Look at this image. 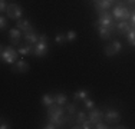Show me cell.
Masks as SVG:
<instances>
[{
    "label": "cell",
    "instance_id": "f546056e",
    "mask_svg": "<svg viewBox=\"0 0 135 129\" xmlns=\"http://www.w3.org/2000/svg\"><path fill=\"white\" fill-rule=\"evenodd\" d=\"M0 27H2V29L6 27V17H3V16L0 17Z\"/></svg>",
    "mask_w": 135,
    "mask_h": 129
},
{
    "label": "cell",
    "instance_id": "8992f818",
    "mask_svg": "<svg viewBox=\"0 0 135 129\" xmlns=\"http://www.w3.org/2000/svg\"><path fill=\"white\" fill-rule=\"evenodd\" d=\"M102 118H105V115L102 113L101 109H94V111L89 112V121H91L94 125H96L98 122H101Z\"/></svg>",
    "mask_w": 135,
    "mask_h": 129
},
{
    "label": "cell",
    "instance_id": "5bb4252c",
    "mask_svg": "<svg viewBox=\"0 0 135 129\" xmlns=\"http://www.w3.org/2000/svg\"><path fill=\"white\" fill-rule=\"evenodd\" d=\"M42 103L43 105H46V106H50V105H53V103H56V96L55 95H45L43 98H42Z\"/></svg>",
    "mask_w": 135,
    "mask_h": 129
},
{
    "label": "cell",
    "instance_id": "277c9868",
    "mask_svg": "<svg viewBox=\"0 0 135 129\" xmlns=\"http://www.w3.org/2000/svg\"><path fill=\"white\" fill-rule=\"evenodd\" d=\"M6 13L9 14V17H10V19L19 20V19H20V16H22V13H23V10H22V7L19 4L12 3V4L7 6V10H6Z\"/></svg>",
    "mask_w": 135,
    "mask_h": 129
},
{
    "label": "cell",
    "instance_id": "8fae6325",
    "mask_svg": "<svg viewBox=\"0 0 135 129\" xmlns=\"http://www.w3.org/2000/svg\"><path fill=\"white\" fill-rule=\"evenodd\" d=\"M98 33H99V36H101V39H109V37H111L112 30L108 27V26L98 24Z\"/></svg>",
    "mask_w": 135,
    "mask_h": 129
},
{
    "label": "cell",
    "instance_id": "1f68e13d",
    "mask_svg": "<svg viewBox=\"0 0 135 129\" xmlns=\"http://www.w3.org/2000/svg\"><path fill=\"white\" fill-rule=\"evenodd\" d=\"M6 128H10V126H9L7 123H4V122H3V123H2V129H6Z\"/></svg>",
    "mask_w": 135,
    "mask_h": 129
},
{
    "label": "cell",
    "instance_id": "d6a6232c",
    "mask_svg": "<svg viewBox=\"0 0 135 129\" xmlns=\"http://www.w3.org/2000/svg\"><path fill=\"white\" fill-rule=\"evenodd\" d=\"M108 2H111V3H114V2H117V0H108Z\"/></svg>",
    "mask_w": 135,
    "mask_h": 129
},
{
    "label": "cell",
    "instance_id": "cb8c5ba5",
    "mask_svg": "<svg viewBox=\"0 0 135 129\" xmlns=\"http://www.w3.org/2000/svg\"><path fill=\"white\" fill-rule=\"evenodd\" d=\"M66 37H68V40H70V42H72V40H75V39H76V32L69 30V32L66 33Z\"/></svg>",
    "mask_w": 135,
    "mask_h": 129
},
{
    "label": "cell",
    "instance_id": "4fadbf2b",
    "mask_svg": "<svg viewBox=\"0 0 135 129\" xmlns=\"http://www.w3.org/2000/svg\"><path fill=\"white\" fill-rule=\"evenodd\" d=\"M117 30L119 32V33H128V32L131 30V24L128 23L127 20H119L117 23Z\"/></svg>",
    "mask_w": 135,
    "mask_h": 129
},
{
    "label": "cell",
    "instance_id": "f1b7e54d",
    "mask_svg": "<svg viewBox=\"0 0 135 129\" xmlns=\"http://www.w3.org/2000/svg\"><path fill=\"white\" fill-rule=\"evenodd\" d=\"M95 128H96V129H107L108 126H107L105 123H102V122H98V123L95 125Z\"/></svg>",
    "mask_w": 135,
    "mask_h": 129
},
{
    "label": "cell",
    "instance_id": "836d02e7",
    "mask_svg": "<svg viewBox=\"0 0 135 129\" xmlns=\"http://www.w3.org/2000/svg\"><path fill=\"white\" fill-rule=\"evenodd\" d=\"M134 4H135V0H134Z\"/></svg>",
    "mask_w": 135,
    "mask_h": 129
},
{
    "label": "cell",
    "instance_id": "3957f363",
    "mask_svg": "<svg viewBox=\"0 0 135 129\" xmlns=\"http://www.w3.org/2000/svg\"><path fill=\"white\" fill-rule=\"evenodd\" d=\"M17 59V52H16L13 47H6V49H2V60L6 63H13Z\"/></svg>",
    "mask_w": 135,
    "mask_h": 129
},
{
    "label": "cell",
    "instance_id": "2e32d148",
    "mask_svg": "<svg viewBox=\"0 0 135 129\" xmlns=\"http://www.w3.org/2000/svg\"><path fill=\"white\" fill-rule=\"evenodd\" d=\"M73 98H75V101H79V99H83L85 101L86 98H88V92H86L85 89H82V90H78V92L73 95Z\"/></svg>",
    "mask_w": 135,
    "mask_h": 129
},
{
    "label": "cell",
    "instance_id": "5b68a950",
    "mask_svg": "<svg viewBox=\"0 0 135 129\" xmlns=\"http://www.w3.org/2000/svg\"><path fill=\"white\" fill-rule=\"evenodd\" d=\"M33 54L35 56H37V57H43V56H46V53H47V44H46V42L45 40H39L36 44L33 46Z\"/></svg>",
    "mask_w": 135,
    "mask_h": 129
},
{
    "label": "cell",
    "instance_id": "484cf974",
    "mask_svg": "<svg viewBox=\"0 0 135 129\" xmlns=\"http://www.w3.org/2000/svg\"><path fill=\"white\" fill-rule=\"evenodd\" d=\"M92 125H94V123H92L91 121H85V122L82 123V126H81V128H83V129H91V128H94Z\"/></svg>",
    "mask_w": 135,
    "mask_h": 129
},
{
    "label": "cell",
    "instance_id": "52a82bcc",
    "mask_svg": "<svg viewBox=\"0 0 135 129\" xmlns=\"http://www.w3.org/2000/svg\"><path fill=\"white\" fill-rule=\"evenodd\" d=\"M105 119H107L108 123H118L121 119V115L118 113L117 111H112V109H109V111L105 113Z\"/></svg>",
    "mask_w": 135,
    "mask_h": 129
},
{
    "label": "cell",
    "instance_id": "4dcf8cb0",
    "mask_svg": "<svg viewBox=\"0 0 135 129\" xmlns=\"http://www.w3.org/2000/svg\"><path fill=\"white\" fill-rule=\"evenodd\" d=\"M131 20H132V26H135V9L131 10Z\"/></svg>",
    "mask_w": 135,
    "mask_h": 129
},
{
    "label": "cell",
    "instance_id": "9a60e30c",
    "mask_svg": "<svg viewBox=\"0 0 135 129\" xmlns=\"http://www.w3.org/2000/svg\"><path fill=\"white\" fill-rule=\"evenodd\" d=\"M127 37H128V42H129L132 46H135V26H131V30L128 32Z\"/></svg>",
    "mask_w": 135,
    "mask_h": 129
},
{
    "label": "cell",
    "instance_id": "44dd1931",
    "mask_svg": "<svg viewBox=\"0 0 135 129\" xmlns=\"http://www.w3.org/2000/svg\"><path fill=\"white\" fill-rule=\"evenodd\" d=\"M85 121H86V115L83 113V112H79L78 116H76V122H78V125H82Z\"/></svg>",
    "mask_w": 135,
    "mask_h": 129
},
{
    "label": "cell",
    "instance_id": "ac0fdd59",
    "mask_svg": "<svg viewBox=\"0 0 135 129\" xmlns=\"http://www.w3.org/2000/svg\"><path fill=\"white\" fill-rule=\"evenodd\" d=\"M16 69L19 70V72H27V69H29V63L27 62H25V60H20V62L17 63V67Z\"/></svg>",
    "mask_w": 135,
    "mask_h": 129
},
{
    "label": "cell",
    "instance_id": "d4e9b609",
    "mask_svg": "<svg viewBox=\"0 0 135 129\" xmlns=\"http://www.w3.org/2000/svg\"><path fill=\"white\" fill-rule=\"evenodd\" d=\"M66 111L69 112L70 115H73L76 112V108H75V105H73V103H69V105H66Z\"/></svg>",
    "mask_w": 135,
    "mask_h": 129
},
{
    "label": "cell",
    "instance_id": "9c48e42d",
    "mask_svg": "<svg viewBox=\"0 0 135 129\" xmlns=\"http://www.w3.org/2000/svg\"><path fill=\"white\" fill-rule=\"evenodd\" d=\"M17 29H20V30H23L25 33L26 32H30V30H33V27H32V24H30V22L27 20V19H19L17 20Z\"/></svg>",
    "mask_w": 135,
    "mask_h": 129
},
{
    "label": "cell",
    "instance_id": "30bf717a",
    "mask_svg": "<svg viewBox=\"0 0 135 129\" xmlns=\"http://www.w3.org/2000/svg\"><path fill=\"white\" fill-rule=\"evenodd\" d=\"M111 6H112V3L108 2V0H98V2L95 3V9L98 12H105V10H108Z\"/></svg>",
    "mask_w": 135,
    "mask_h": 129
},
{
    "label": "cell",
    "instance_id": "7402d4cb",
    "mask_svg": "<svg viewBox=\"0 0 135 129\" xmlns=\"http://www.w3.org/2000/svg\"><path fill=\"white\" fill-rule=\"evenodd\" d=\"M112 46H114L115 53H119L121 49H122V44H121V42H119V40H114V42H112Z\"/></svg>",
    "mask_w": 135,
    "mask_h": 129
},
{
    "label": "cell",
    "instance_id": "7c38bea8",
    "mask_svg": "<svg viewBox=\"0 0 135 129\" xmlns=\"http://www.w3.org/2000/svg\"><path fill=\"white\" fill-rule=\"evenodd\" d=\"M25 39H26L27 44H32V46H35V44L37 43V34L35 33V30H30V32H26L25 33Z\"/></svg>",
    "mask_w": 135,
    "mask_h": 129
},
{
    "label": "cell",
    "instance_id": "6da1fadb",
    "mask_svg": "<svg viewBox=\"0 0 135 129\" xmlns=\"http://www.w3.org/2000/svg\"><path fill=\"white\" fill-rule=\"evenodd\" d=\"M114 16L118 19V20H128L131 19V10L128 7H125L124 3H118L114 7Z\"/></svg>",
    "mask_w": 135,
    "mask_h": 129
},
{
    "label": "cell",
    "instance_id": "ffe728a7",
    "mask_svg": "<svg viewBox=\"0 0 135 129\" xmlns=\"http://www.w3.org/2000/svg\"><path fill=\"white\" fill-rule=\"evenodd\" d=\"M105 54H107V56H114V54H117V53H115V50H114L112 43L108 44V46H105Z\"/></svg>",
    "mask_w": 135,
    "mask_h": 129
},
{
    "label": "cell",
    "instance_id": "83f0119b",
    "mask_svg": "<svg viewBox=\"0 0 135 129\" xmlns=\"http://www.w3.org/2000/svg\"><path fill=\"white\" fill-rule=\"evenodd\" d=\"M0 10L6 12L7 10V6H6V0H0Z\"/></svg>",
    "mask_w": 135,
    "mask_h": 129
},
{
    "label": "cell",
    "instance_id": "ba28073f",
    "mask_svg": "<svg viewBox=\"0 0 135 129\" xmlns=\"http://www.w3.org/2000/svg\"><path fill=\"white\" fill-rule=\"evenodd\" d=\"M9 37H10L12 44H19L20 43V29H10L9 30Z\"/></svg>",
    "mask_w": 135,
    "mask_h": 129
},
{
    "label": "cell",
    "instance_id": "603a6c76",
    "mask_svg": "<svg viewBox=\"0 0 135 129\" xmlns=\"http://www.w3.org/2000/svg\"><path fill=\"white\" fill-rule=\"evenodd\" d=\"M32 50H33V49H32V44H27V46L22 47V49L19 50V53H20V54H27V53H30Z\"/></svg>",
    "mask_w": 135,
    "mask_h": 129
},
{
    "label": "cell",
    "instance_id": "d6986e66",
    "mask_svg": "<svg viewBox=\"0 0 135 129\" xmlns=\"http://www.w3.org/2000/svg\"><path fill=\"white\" fill-rule=\"evenodd\" d=\"M66 40H68V37H66L65 33H57V34H56V43H57V44L65 43Z\"/></svg>",
    "mask_w": 135,
    "mask_h": 129
},
{
    "label": "cell",
    "instance_id": "e0dca14e",
    "mask_svg": "<svg viewBox=\"0 0 135 129\" xmlns=\"http://www.w3.org/2000/svg\"><path fill=\"white\" fill-rule=\"evenodd\" d=\"M66 101H68L66 95H63V93H57L56 95V105L63 106V105H66Z\"/></svg>",
    "mask_w": 135,
    "mask_h": 129
},
{
    "label": "cell",
    "instance_id": "7a4b0ae2",
    "mask_svg": "<svg viewBox=\"0 0 135 129\" xmlns=\"http://www.w3.org/2000/svg\"><path fill=\"white\" fill-rule=\"evenodd\" d=\"M96 24H102V26H108L109 29H111L112 32L117 29V23H115L114 20H112V16L109 14L108 12H101V16H99L98 22H96Z\"/></svg>",
    "mask_w": 135,
    "mask_h": 129
},
{
    "label": "cell",
    "instance_id": "4316f807",
    "mask_svg": "<svg viewBox=\"0 0 135 129\" xmlns=\"http://www.w3.org/2000/svg\"><path fill=\"white\" fill-rule=\"evenodd\" d=\"M85 108H88V109L94 108V102H92L91 99H85Z\"/></svg>",
    "mask_w": 135,
    "mask_h": 129
}]
</instances>
